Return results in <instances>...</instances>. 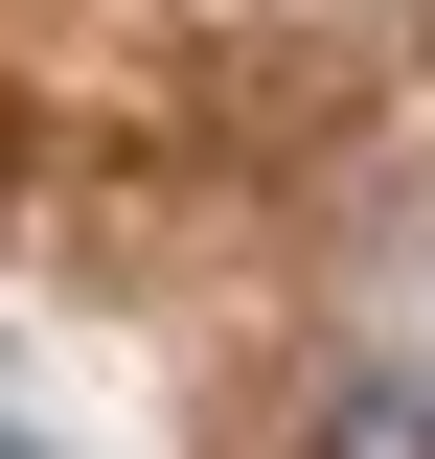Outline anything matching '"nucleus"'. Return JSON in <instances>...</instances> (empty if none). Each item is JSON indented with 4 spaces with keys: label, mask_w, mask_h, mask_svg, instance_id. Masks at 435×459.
Instances as JSON below:
<instances>
[{
    "label": "nucleus",
    "mask_w": 435,
    "mask_h": 459,
    "mask_svg": "<svg viewBox=\"0 0 435 459\" xmlns=\"http://www.w3.org/2000/svg\"><path fill=\"white\" fill-rule=\"evenodd\" d=\"M298 459H435V368H321L298 391Z\"/></svg>",
    "instance_id": "f257e3e1"
}]
</instances>
